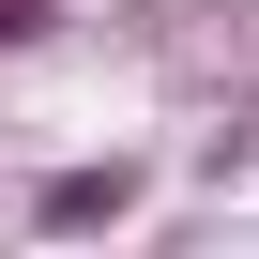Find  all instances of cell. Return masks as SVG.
Returning <instances> with one entry per match:
<instances>
[{
  "label": "cell",
  "instance_id": "6da1fadb",
  "mask_svg": "<svg viewBox=\"0 0 259 259\" xmlns=\"http://www.w3.org/2000/svg\"><path fill=\"white\" fill-rule=\"evenodd\" d=\"M138 198H153L138 153H92V168H46V183H31V229H46V244H92V229H122Z\"/></svg>",
  "mask_w": 259,
  "mask_h": 259
},
{
  "label": "cell",
  "instance_id": "7a4b0ae2",
  "mask_svg": "<svg viewBox=\"0 0 259 259\" xmlns=\"http://www.w3.org/2000/svg\"><path fill=\"white\" fill-rule=\"evenodd\" d=\"M61 31V0H0V46H46Z\"/></svg>",
  "mask_w": 259,
  "mask_h": 259
}]
</instances>
